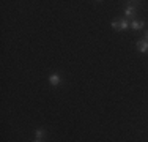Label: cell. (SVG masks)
Segmentation results:
<instances>
[{"label": "cell", "mask_w": 148, "mask_h": 142, "mask_svg": "<svg viewBox=\"0 0 148 142\" xmlns=\"http://www.w3.org/2000/svg\"><path fill=\"white\" fill-rule=\"evenodd\" d=\"M134 14H136V8H134V6H128V8H126V16H134Z\"/></svg>", "instance_id": "5"}, {"label": "cell", "mask_w": 148, "mask_h": 142, "mask_svg": "<svg viewBox=\"0 0 148 142\" xmlns=\"http://www.w3.org/2000/svg\"><path fill=\"white\" fill-rule=\"evenodd\" d=\"M43 130H36V137H38V139H40V137H43Z\"/></svg>", "instance_id": "6"}, {"label": "cell", "mask_w": 148, "mask_h": 142, "mask_svg": "<svg viewBox=\"0 0 148 142\" xmlns=\"http://www.w3.org/2000/svg\"><path fill=\"white\" fill-rule=\"evenodd\" d=\"M49 82H51L52 85H58L60 82H62V79H60V74H51V77H49Z\"/></svg>", "instance_id": "3"}, {"label": "cell", "mask_w": 148, "mask_h": 142, "mask_svg": "<svg viewBox=\"0 0 148 142\" xmlns=\"http://www.w3.org/2000/svg\"><path fill=\"white\" fill-rule=\"evenodd\" d=\"M35 142H40V141H35Z\"/></svg>", "instance_id": "8"}, {"label": "cell", "mask_w": 148, "mask_h": 142, "mask_svg": "<svg viewBox=\"0 0 148 142\" xmlns=\"http://www.w3.org/2000/svg\"><path fill=\"white\" fill-rule=\"evenodd\" d=\"M137 49H139L140 52H145L147 49H148V41H145V40H139V41H137Z\"/></svg>", "instance_id": "2"}, {"label": "cell", "mask_w": 148, "mask_h": 142, "mask_svg": "<svg viewBox=\"0 0 148 142\" xmlns=\"http://www.w3.org/2000/svg\"><path fill=\"white\" fill-rule=\"evenodd\" d=\"M128 21H114L112 22V27L115 28V30H126L128 28Z\"/></svg>", "instance_id": "1"}, {"label": "cell", "mask_w": 148, "mask_h": 142, "mask_svg": "<svg viewBox=\"0 0 148 142\" xmlns=\"http://www.w3.org/2000/svg\"><path fill=\"white\" fill-rule=\"evenodd\" d=\"M145 38H147V40H148V30H147V33H145Z\"/></svg>", "instance_id": "7"}, {"label": "cell", "mask_w": 148, "mask_h": 142, "mask_svg": "<svg viewBox=\"0 0 148 142\" xmlns=\"http://www.w3.org/2000/svg\"><path fill=\"white\" fill-rule=\"evenodd\" d=\"M131 27L134 28V30H140V28L143 27V21H132Z\"/></svg>", "instance_id": "4"}]
</instances>
